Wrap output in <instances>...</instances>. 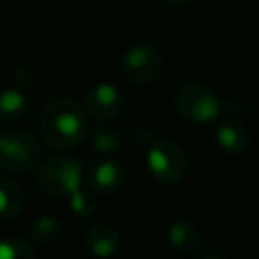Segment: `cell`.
Wrapping results in <instances>:
<instances>
[{
    "label": "cell",
    "mask_w": 259,
    "mask_h": 259,
    "mask_svg": "<svg viewBox=\"0 0 259 259\" xmlns=\"http://www.w3.org/2000/svg\"><path fill=\"white\" fill-rule=\"evenodd\" d=\"M83 180H87L93 192H113L123 184L125 168L117 160H99L87 170Z\"/></svg>",
    "instance_id": "9"
},
{
    "label": "cell",
    "mask_w": 259,
    "mask_h": 259,
    "mask_svg": "<svg viewBox=\"0 0 259 259\" xmlns=\"http://www.w3.org/2000/svg\"><path fill=\"white\" fill-rule=\"evenodd\" d=\"M24 206V192L14 178L0 174V219H14Z\"/></svg>",
    "instance_id": "12"
},
{
    "label": "cell",
    "mask_w": 259,
    "mask_h": 259,
    "mask_svg": "<svg viewBox=\"0 0 259 259\" xmlns=\"http://www.w3.org/2000/svg\"><path fill=\"white\" fill-rule=\"evenodd\" d=\"M85 178L83 164L69 156H53L38 166L36 184L38 188L55 198L71 196L77 188H81Z\"/></svg>",
    "instance_id": "2"
},
{
    "label": "cell",
    "mask_w": 259,
    "mask_h": 259,
    "mask_svg": "<svg viewBox=\"0 0 259 259\" xmlns=\"http://www.w3.org/2000/svg\"><path fill=\"white\" fill-rule=\"evenodd\" d=\"M38 127L42 140L59 150L75 148L87 136V117L71 97H53L40 111Z\"/></svg>",
    "instance_id": "1"
},
{
    "label": "cell",
    "mask_w": 259,
    "mask_h": 259,
    "mask_svg": "<svg viewBox=\"0 0 259 259\" xmlns=\"http://www.w3.org/2000/svg\"><path fill=\"white\" fill-rule=\"evenodd\" d=\"M40 158V142L26 130H8L0 134V168L8 172H24L36 166Z\"/></svg>",
    "instance_id": "5"
},
{
    "label": "cell",
    "mask_w": 259,
    "mask_h": 259,
    "mask_svg": "<svg viewBox=\"0 0 259 259\" xmlns=\"http://www.w3.org/2000/svg\"><path fill=\"white\" fill-rule=\"evenodd\" d=\"M91 144L97 154H115L121 150L123 136L117 127H97L93 132Z\"/></svg>",
    "instance_id": "15"
},
{
    "label": "cell",
    "mask_w": 259,
    "mask_h": 259,
    "mask_svg": "<svg viewBox=\"0 0 259 259\" xmlns=\"http://www.w3.org/2000/svg\"><path fill=\"white\" fill-rule=\"evenodd\" d=\"M164 4H168V6H172V8H182V6H186V4H190L192 0H162Z\"/></svg>",
    "instance_id": "18"
},
{
    "label": "cell",
    "mask_w": 259,
    "mask_h": 259,
    "mask_svg": "<svg viewBox=\"0 0 259 259\" xmlns=\"http://www.w3.org/2000/svg\"><path fill=\"white\" fill-rule=\"evenodd\" d=\"M85 245L91 251V255L99 259H107L119 251L121 233L117 231V227L109 223H95L85 231Z\"/></svg>",
    "instance_id": "8"
},
{
    "label": "cell",
    "mask_w": 259,
    "mask_h": 259,
    "mask_svg": "<svg viewBox=\"0 0 259 259\" xmlns=\"http://www.w3.org/2000/svg\"><path fill=\"white\" fill-rule=\"evenodd\" d=\"M123 107V95L121 91L111 83H97L91 87V91L85 95V109L91 117L99 121L113 119Z\"/></svg>",
    "instance_id": "7"
},
{
    "label": "cell",
    "mask_w": 259,
    "mask_h": 259,
    "mask_svg": "<svg viewBox=\"0 0 259 259\" xmlns=\"http://www.w3.org/2000/svg\"><path fill=\"white\" fill-rule=\"evenodd\" d=\"M164 65H166L164 53L154 45H134L123 53L119 69L130 83L144 85L156 81L162 75Z\"/></svg>",
    "instance_id": "6"
},
{
    "label": "cell",
    "mask_w": 259,
    "mask_h": 259,
    "mask_svg": "<svg viewBox=\"0 0 259 259\" xmlns=\"http://www.w3.org/2000/svg\"><path fill=\"white\" fill-rule=\"evenodd\" d=\"M217 144L221 146L223 152L231 156H239L249 146V130L245 127V123H241L235 117L223 119L217 130Z\"/></svg>",
    "instance_id": "10"
},
{
    "label": "cell",
    "mask_w": 259,
    "mask_h": 259,
    "mask_svg": "<svg viewBox=\"0 0 259 259\" xmlns=\"http://www.w3.org/2000/svg\"><path fill=\"white\" fill-rule=\"evenodd\" d=\"M146 164L150 174L162 184H176L184 178L188 170V160L184 150L168 138L154 140L146 150Z\"/></svg>",
    "instance_id": "4"
},
{
    "label": "cell",
    "mask_w": 259,
    "mask_h": 259,
    "mask_svg": "<svg viewBox=\"0 0 259 259\" xmlns=\"http://www.w3.org/2000/svg\"><path fill=\"white\" fill-rule=\"evenodd\" d=\"M198 259H223V257H219V255H217V253H212V251H204Z\"/></svg>",
    "instance_id": "19"
},
{
    "label": "cell",
    "mask_w": 259,
    "mask_h": 259,
    "mask_svg": "<svg viewBox=\"0 0 259 259\" xmlns=\"http://www.w3.org/2000/svg\"><path fill=\"white\" fill-rule=\"evenodd\" d=\"M28 109V97L20 87L0 91V121H16Z\"/></svg>",
    "instance_id": "14"
},
{
    "label": "cell",
    "mask_w": 259,
    "mask_h": 259,
    "mask_svg": "<svg viewBox=\"0 0 259 259\" xmlns=\"http://www.w3.org/2000/svg\"><path fill=\"white\" fill-rule=\"evenodd\" d=\"M168 241L180 253H194L202 243V233L198 225L190 219H176L168 227Z\"/></svg>",
    "instance_id": "11"
},
{
    "label": "cell",
    "mask_w": 259,
    "mask_h": 259,
    "mask_svg": "<svg viewBox=\"0 0 259 259\" xmlns=\"http://www.w3.org/2000/svg\"><path fill=\"white\" fill-rule=\"evenodd\" d=\"M28 237L32 243L40 245V247H51L55 243L61 241L63 237V227L57 219L53 217H38L30 223L28 227Z\"/></svg>",
    "instance_id": "13"
},
{
    "label": "cell",
    "mask_w": 259,
    "mask_h": 259,
    "mask_svg": "<svg viewBox=\"0 0 259 259\" xmlns=\"http://www.w3.org/2000/svg\"><path fill=\"white\" fill-rule=\"evenodd\" d=\"M69 198H71V208H73V212H75V214H81V217H89V214L95 210V206H97V198L93 196V190L87 192V190L77 188Z\"/></svg>",
    "instance_id": "17"
},
{
    "label": "cell",
    "mask_w": 259,
    "mask_h": 259,
    "mask_svg": "<svg viewBox=\"0 0 259 259\" xmlns=\"http://www.w3.org/2000/svg\"><path fill=\"white\" fill-rule=\"evenodd\" d=\"M174 103L178 115L192 125H206L221 113V101L217 93L200 81L184 83L176 91Z\"/></svg>",
    "instance_id": "3"
},
{
    "label": "cell",
    "mask_w": 259,
    "mask_h": 259,
    "mask_svg": "<svg viewBox=\"0 0 259 259\" xmlns=\"http://www.w3.org/2000/svg\"><path fill=\"white\" fill-rule=\"evenodd\" d=\"M0 259H36V255L24 239L8 237L0 241Z\"/></svg>",
    "instance_id": "16"
},
{
    "label": "cell",
    "mask_w": 259,
    "mask_h": 259,
    "mask_svg": "<svg viewBox=\"0 0 259 259\" xmlns=\"http://www.w3.org/2000/svg\"><path fill=\"white\" fill-rule=\"evenodd\" d=\"M0 2H2V0H0Z\"/></svg>",
    "instance_id": "20"
}]
</instances>
